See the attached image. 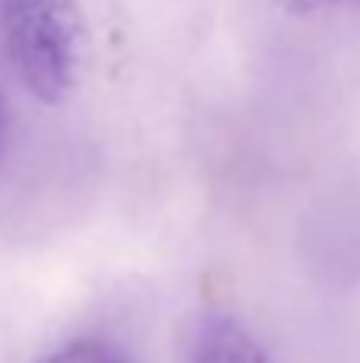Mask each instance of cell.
I'll list each match as a JSON object with an SVG mask.
<instances>
[{
  "label": "cell",
  "instance_id": "6da1fadb",
  "mask_svg": "<svg viewBox=\"0 0 360 363\" xmlns=\"http://www.w3.org/2000/svg\"><path fill=\"white\" fill-rule=\"evenodd\" d=\"M0 55L32 99L61 102L83 61L77 0H0Z\"/></svg>",
  "mask_w": 360,
  "mask_h": 363
},
{
  "label": "cell",
  "instance_id": "7a4b0ae2",
  "mask_svg": "<svg viewBox=\"0 0 360 363\" xmlns=\"http://www.w3.org/2000/svg\"><path fill=\"white\" fill-rule=\"evenodd\" d=\"M182 363H271L265 347L242 322L210 313L195 322L185 338Z\"/></svg>",
  "mask_w": 360,
  "mask_h": 363
},
{
  "label": "cell",
  "instance_id": "3957f363",
  "mask_svg": "<svg viewBox=\"0 0 360 363\" xmlns=\"http://www.w3.org/2000/svg\"><path fill=\"white\" fill-rule=\"evenodd\" d=\"M42 363H134V360L121 347L108 345V341L83 338V341H70V345L57 347Z\"/></svg>",
  "mask_w": 360,
  "mask_h": 363
},
{
  "label": "cell",
  "instance_id": "277c9868",
  "mask_svg": "<svg viewBox=\"0 0 360 363\" xmlns=\"http://www.w3.org/2000/svg\"><path fill=\"white\" fill-rule=\"evenodd\" d=\"M284 10L297 13V16H310V13H329V10H344L360 0H278Z\"/></svg>",
  "mask_w": 360,
  "mask_h": 363
},
{
  "label": "cell",
  "instance_id": "5b68a950",
  "mask_svg": "<svg viewBox=\"0 0 360 363\" xmlns=\"http://www.w3.org/2000/svg\"><path fill=\"white\" fill-rule=\"evenodd\" d=\"M6 138H10V108H6V99L0 93V157L6 150Z\"/></svg>",
  "mask_w": 360,
  "mask_h": 363
}]
</instances>
